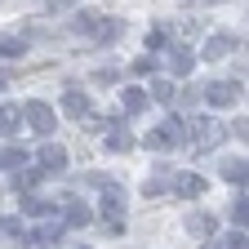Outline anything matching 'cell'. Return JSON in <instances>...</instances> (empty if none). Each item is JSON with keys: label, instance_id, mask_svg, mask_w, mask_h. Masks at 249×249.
<instances>
[{"label": "cell", "instance_id": "6da1fadb", "mask_svg": "<svg viewBox=\"0 0 249 249\" xmlns=\"http://www.w3.org/2000/svg\"><path fill=\"white\" fill-rule=\"evenodd\" d=\"M71 27L80 31V36H93V40H103V45H111V40H120V31H124V22L120 18H103V14H76L71 18Z\"/></svg>", "mask_w": 249, "mask_h": 249}, {"label": "cell", "instance_id": "7a4b0ae2", "mask_svg": "<svg viewBox=\"0 0 249 249\" xmlns=\"http://www.w3.org/2000/svg\"><path fill=\"white\" fill-rule=\"evenodd\" d=\"M182 142H187V124H182L178 116L160 120V124L147 134V147H151V151H174V147H182Z\"/></svg>", "mask_w": 249, "mask_h": 249}, {"label": "cell", "instance_id": "3957f363", "mask_svg": "<svg viewBox=\"0 0 249 249\" xmlns=\"http://www.w3.org/2000/svg\"><path fill=\"white\" fill-rule=\"evenodd\" d=\"M22 120H27L31 129L40 134V138H49V134L58 129V116H53V107H49V103H40V98H31V103L22 107Z\"/></svg>", "mask_w": 249, "mask_h": 249}, {"label": "cell", "instance_id": "277c9868", "mask_svg": "<svg viewBox=\"0 0 249 249\" xmlns=\"http://www.w3.org/2000/svg\"><path fill=\"white\" fill-rule=\"evenodd\" d=\"M187 138H192L196 147H205V151H213L218 142H223V138H227V124H223V120H213V116H209V120L200 116V120L192 124V134H187Z\"/></svg>", "mask_w": 249, "mask_h": 249}, {"label": "cell", "instance_id": "5b68a950", "mask_svg": "<svg viewBox=\"0 0 249 249\" xmlns=\"http://www.w3.org/2000/svg\"><path fill=\"white\" fill-rule=\"evenodd\" d=\"M205 103L209 107H236L240 103V80H213L205 89Z\"/></svg>", "mask_w": 249, "mask_h": 249}, {"label": "cell", "instance_id": "8992f818", "mask_svg": "<svg viewBox=\"0 0 249 249\" xmlns=\"http://www.w3.org/2000/svg\"><path fill=\"white\" fill-rule=\"evenodd\" d=\"M58 213H62V227H89V223H93V209H89L85 200H76V196H62Z\"/></svg>", "mask_w": 249, "mask_h": 249}, {"label": "cell", "instance_id": "52a82bcc", "mask_svg": "<svg viewBox=\"0 0 249 249\" xmlns=\"http://www.w3.org/2000/svg\"><path fill=\"white\" fill-rule=\"evenodd\" d=\"M62 116H71V120H85V116H89V93L71 85L67 93H62Z\"/></svg>", "mask_w": 249, "mask_h": 249}, {"label": "cell", "instance_id": "ba28073f", "mask_svg": "<svg viewBox=\"0 0 249 249\" xmlns=\"http://www.w3.org/2000/svg\"><path fill=\"white\" fill-rule=\"evenodd\" d=\"M165 58H169V71H174V76H192V67H196V53L182 49V45H174Z\"/></svg>", "mask_w": 249, "mask_h": 249}, {"label": "cell", "instance_id": "9c48e42d", "mask_svg": "<svg viewBox=\"0 0 249 249\" xmlns=\"http://www.w3.org/2000/svg\"><path fill=\"white\" fill-rule=\"evenodd\" d=\"M36 160H40V169H45V174H53V169H62V165H67V147H58V142H45Z\"/></svg>", "mask_w": 249, "mask_h": 249}, {"label": "cell", "instance_id": "30bf717a", "mask_svg": "<svg viewBox=\"0 0 249 249\" xmlns=\"http://www.w3.org/2000/svg\"><path fill=\"white\" fill-rule=\"evenodd\" d=\"M187 231L192 236H218V223H213V213H187Z\"/></svg>", "mask_w": 249, "mask_h": 249}, {"label": "cell", "instance_id": "8fae6325", "mask_svg": "<svg viewBox=\"0 0 249 249\" xmlns=\"http://www.w3.org/2000/svg\"><path fill=\"white\" fill-rule=\"evenodd\" d=\"M236 45H240L236 36H209V40H205V62H213V58H223V53H231Z\"/></svg>", "mask_w": 249, "mask_h": 249}, {"label": "cell", "instance_id": "7c38bea8", "mask_svg": "<svg viewBox=\"0 0 249 249\" xmlns=\"http://www.w3.org/2000/svg\"><path fill=\"white\" fill-rule=\"evenodd\" d=\"M174 192H178V196H187V200H192V196H205V178H200V174H178Z\"/></svg>", "mask_w": 249, "mask_h": 249}, {"label": "cell", "instance_id": "4fadbf2b", "mask_svg": "<svg viewBox=\"0 0 249 249\" xmlns=\"http://www.w3.org/2000/svg\"><path fill=\"white\" fill-rule=\"evenodd\" d=\"M22 213H31V218H58V205L53 200H40V196H27L22 200Z\"/></svg>", "mask_w": 249, "mask_h": 249}, {"label": "cell", "instance_id": "5bb4252c", "mask_svg": "<svg viewBox=\"0 0 249 249\" xmlns=\"http://www.w3.org/2000/svg\"><path fill=\"white\" fill-rule=\"evenodd\" d=\"M22 165H27V147L9 142L5 151H0V169H22Z\"/></svg>", "mask_w": 249, "mask_h": 249}, {"label": "cell", "instance_id": "9a60e30c", "mask_svg": "<svg viewBox=\"0 0 249 249\" xmlns=\"http://www.w3.org/2000/svg\"><path fill=\"white\" fill-rule=\"evenodd\" d=\"M18 124H22V107L18 103H5V107H0V134H14Z\"/></svg>", "mask_w": 249, "mask_h": 249}, {"label": "cell", "instance_id": "2e32d148", "mask_svg": "<svg viewBox=\"0 0 249 249\" xmlns=\"http://www.w3.org/2000/svg\"><path fill=\"white\" fill-rule=\"evenodd\" d=\"M103 147H107V151H129V147H134V134H124L120 124H111V134H107Z\"/></svg>", "mask_w": 249, "mask_h": 249}, {"label": "cell", "instance_id": "e0dca14e", "mask_svg": "<svg viewBox=\"0 0 249 249\" xmlns=\"http://www.w3.org/2000/svg\"><path fill=\"white\" fill-rule=\"evenodd\" d=\"M27 53V40L18 36H0V58H22Z\"/></svg>", "mask_w": 249, "mask_h": 249}, {"label": "cell", "instance_id": "ac0fdd59", "mask_svg": "<svg viewBox=\"0 0 249 249\" xmlns=\"http://www.w3.org/2000/svg\"><path fill=\"white\" fill-rule=\"evenodd\" d=\"M147 98H156V103H174V98H178V89H174V80H156Z\"/></svg>", "mask_w": 249, "mask_h": 249}, {"label": "cell", "instance_id": "d6986e66", "mask_svg": "<svg viewBox=\"0 0 249 249\" xmlns=\"http://www.w3.org/2000/svg\"><path fill=\"white\" fill-rule=\"evenodd\" d=\"M223 178L245 187V178H249V165H245V160H227V165H223Z\"/></svg>", "mask_w": 249, "mask_h": 249}, {"label": "cell", "instance_id": "ffe728a7", "mask_svg": "<svg viewBox=\"0 0 249 249\" xmlns=\"http://www.w3.org/2000/svg\"><path fill=\"white\" fill-rule=\"evenodd\" d=\"M231 223H236V227H245V223H249V200H245V192L231 200Z\"/></svg>", "mask_w": 249, "mask_h": 249}, {"label": "cell", "instance_id": "44dd1931", "mask_svg": "<svg viewBox=\"0 0 249 249\" xmlns=\"http://www.w3.org/2000/svg\"><path fill=\"white\" fill-rule=\"evenodd\" d=\"M147 107V89H124V111H142Z\"/></svg>", "mask_w": 249, "mask_h": 249}, {"label": "cell", "instance_id": "7402d4cb", "mask_svg": "<svg viewBox=\"0 0 249 249\" xmlns=\"http://www.w3.org/2000/svg\"><path fill=\"white\" fill-rule=\"evenodd\" d=\"M223 249H249V240H245V227H236V231L223 240Z\"/></svg>", "mask_w": 249, "mask_h": 249}, {"label": "cell", "instance_id": "603a6c76", "mask_svg": "<svg viewBox=\"0 0 249 249\" xmlns=\"http://www.w3.org/2000/svg\"><path fill=\"white\" fill-rule=\"evenodd\" d=\"M129 71H134V76H151V71H156V58H134Z\"/></svg>", "mask_w": 249, "mask_h": 249}, {"label": "cell", "instance_id": "cb8c5ba5", "mask_svg": "<svg viewBox=\"0 0 249 249\" xmlns=\"http://www.w3.org/2000/svg\"><path fill=\"white\" fill-rule=\"evenodd\" d=\"M165 36H169V31H165V27H156L151 36H147V45H151V49H160V45H165Z\"/></svg>", "mask_w": 249, "mask_h": 249}, {"label": "cell", "instance_id": "d4e9b609", "mask_svg": "<svg viewBox=\"0 0 249 249\" xmlns=\"http://www.w3.org/2000/svg\"><path fill=\"white\" fill-rule=\"evenodd\" d=\"M160 192H165V182H160V178H151V182L142 187V196H160Z\"/></svg>", "mask_w": 249, "mask_h": 249}, {"label": "cell", "instance_id": "484cf974", "mask_svg": "<svg viewBox=\"0 0 249 249\" xmlns=\"http://www.w3.org/2000/svg\"><path fill=\"white\" fill-rule=\"evenodd\" d=\"M200 249H223V240H218V236H205V245Z\"/></svg>", "mask_w": 249, "mask_h": 249}, {"label": "cell", "instance_id": "4316f807", "mask_svg": "<svg viewBox=\"0 0 249 249\" xmlns=\"http://www.w3.org/2000/svg\"><path fill=\"white\" fill-rule=\"evenodd\" d=\"M71 249H89V245H71Z\"/></svg>", "mask_w": 249, "mask_h": 249}]
</instances>
